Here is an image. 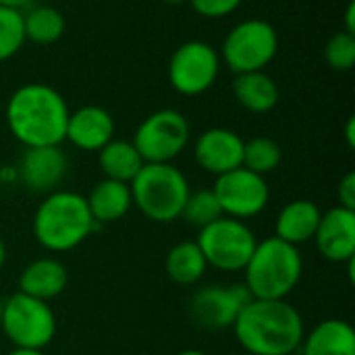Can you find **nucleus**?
<instances>
[{
  "label": "nucleus",
  "mask_w": 355,
  "mask_h": 355,
  "mask_svg": "<svg viewBox=\"0 0 355 355\" xmlns=\"http://www.w3.org/2000/svg\"><path fill=\"white\" fill-rule=\"evenodd\" d=\"M25 46L21 10L0 6V62L10 60Z\"/></svg>",
  "instance_id": "nucleus-27"
},
{
  "label": "nucleus",
  "mask_w": 355,
  "mask_h": 355,
  "mask_svg": "<svg viewBox=\"0 0 355 355\" xmlns=\"http://www.w3.org/2000/svg\"><path fill=\"white\" fill-rule=\"evenodd\" d=\"M25 42H33L40 46H50L64 35L67 21L64 15L50 4H29L21 10Z\"/></svg>",
  "instance_id": "nucleus-24"
},
{
  "label": "nucleus",
  "mask_w": 355,
  "mask_h": 355,
  "mask_svg": "<svg viewBox=\"0 0 355 355\" xmlns=\"http://www.w3.org/2000/svg\"><path fill=\"white\" fill-rule=\"evenodd\" d=\"M133 206L154 223H173L181 218L183 206L189 196L187 177L173 164L146 162L129 183Z\"/></svg>",
  "instance_id": "nucleus-5"
},
{
  "label": "nucleus",
  "mask_w": 355,
  "mask_h": 355,
  "mask_svg": "<svg viewBox=\"0 0 355 355\" xmlns=\"http://www.w3.org/2000/svg\"><path fill=\"white\" fill-rule=\"evenodd\" d=\"M233 96L243 110L254 114H266L277 108L281 100V89L266 71H254L235 75Z\"/></svg>",
  "instance_id": "nucleus-19"
},
{
  "label": "nucleus",
  "mask_w": 355,
  "mask_h": 355,
  "mask_svg": "<svg viewBox=\"0 0 355 355\" xmlns=\"http://www.w3.org/2000/svg\"><path fill=\"white\" fill-rule=\"evenodd\" d=\"M64 139L81 152H100L114 139V119L106 108L96 104L71 110Z\"/></svg>",
  "instance_id": "nucleus-16"
},
{
  "label": "nucleus",
  "mask_w": 355,
  "mask_h": 355,
  "mask_svg": "<svg viewBox=\"0 0 355 355\" xmlns=\"http://www.w3.org/2000/svg\"><path fill=\"white\" fill-rule=\"evenodd\" d=\"M320 216H322V210L316 202L293 200L281 208L277 223H275V237L300 248L302 243H308L314 239Z\"/></svg>",
  "instance_id": "nucleus-17"
},
{
  "label": "nucleus",
  "mask_w": 355,
  "mask_h": 355,
  "mask_svg": "<svg viewBox=\"0 0 355 355\" xmlns=\"http://www.w3.org/2000/svg\"><path fill=\"white\" fill-rule=\"evenodd\" d=\"M29 4H33V0H0V6L15 8V10H25Z\"/></svg>",
  "instance_id": "nucleus-32"
},
{
  "label": "nucleus",
  "mask_w": 355,
  "mask_h": 355,
  "mask_svg": "<svg viewBox=\"0 0 355 355\" xmlns=\"http://www.w3.org/2000/svg\"><path fill=\"white\" fill-rule=\"evenodd\" d=\"M67 283L69 272L60 260L37 258L23 268L19 277V291L29 297L50 302L67 289Z\"/></svg>",
  "instance_id": "nucleus-18"
},
{
  "label": "nucleus",
  "mask_w": 355,
  "mask_h": 355,
  "mask_svg": "<svg viewBox=\"0 0 355 355\" xmlns=\"http://www.w3.org/2000/svg\"><path fill=\"white\" fill-rule=\"evenodd\" d=\"M206 270H208L206 258L196 241H181L173 245L166 254L164 272L173 283L181 287H191L200 283Z\"/></svg>",
  "instance_id": "nucleus-22"
},
{
  "label": "nucleus",
  "mask_w": 355,
  "mask_h": 355,
  "mask_svg": "<svg viewBox=\"0 0 355 355\" xmlns=\"http://www.w3.org/2000/svg\"><path fill=\"white\" fill-rule=\"evenodd\" d=\"M4 262H6V245H4V241L0 237V270L4 268Z\"/></svg>",
  "instance_id": "nucleus-35"
},
{
  "label": "nucleus",
  "mask_w": 355,
  "mask_h": 355,
  "mask_svg": "<svg viewBox=\"0 0 355 355\" xmlns=\"http://www.w3.org/2000/svg\"><path fill=\"white\" fill-rule=\"evenodd\" d=\"M279 31L266 19H245L229 29L223 40L220 62L235 75L266 71L279 54Z\"/></svg>",
  "instance_id": "nucleus-6"
},
{
  "label": "nucleus",
  "mask_w": 355,
  "mask_h": 355,
  "mask_svg": "<svg viewBox=\"0 0 355 355\" xmlns=\"http://www.w3.org/2000/svg\"><path fill=\"white\" fill-rule=\"evenodd\" d=\"M304 275L300 248L266 237L256 243L252 258L243 268V285L252 300H287Z\"/></svg>",
  "instance_id": "nucleus-4"
},
{
  "label": "nucleus",
  "mask_w": 355,
  "mask_h": 355,
  "mask_svg": "<svg viewBox=\"0 0 355 355\" xmlns=\"http://www.w3.org/2000/svg\"><path fill=\"white\" fill-rule=\"evenodd\" d=\"M69 114L71 110L62 94L40 81L17 87L4 108L6 127L23 148L60 146Z\"/></svg>",
  "instance_id": "nucleus-1"
},
{
  "label": "nucleus",
  "mask_w": 355,
  "mask_h": 355,
  "mask_svg": "<svg viewBox=\"0 0 355 355\" xmlns=\"http://www.w3.org/2000/svg\"><path fill=\"white\" fill-rule=\"evenodd\" d=\"M220 64V54L212 44L189 40L171 54L168 81L181 96H202L216 83Z\"/></svg>",
  "instance_id": "nucleus-10"
},
{
  "label": "nucleus",
  "mask_w": 355,
  "mask_h": 355,
  "mask_svg": "<svg viewBox=\"0 0 355 355\" xmlns=\"http://www.w3.org/2000/svg\"><path fill=\"white\" fill-rule=\"evenodd\" d=\"M191 125L187 116L175 108H160L148 114L133 135V146L137 148L144 162L162 164L173 162L189 146Z\"/></svg>",
  "instance_id": "nucleus-9"
},
{
  "label": "nucleus",
  "mask_w": 355,
  "mask_h": 355,
  "mask_svg": "<svg viewBox=\"0 0 355 355\" xmlns=\"http://www.w3.org/2000/svg\"><path fill=\"white\" fill-rule=\"evenodd\" d=\"M281 160H283V150H281L279 141H275L272 137L258 135V137L243 141L241 166H245L248 171L266 177L268 173L279 168Z\"/></svg>",
  "instance_id": "nucleus-25"
},
{
  "label": "nucleus",
  "mask_w": 355,
  "mask_h": 355,
  "mask_svg": "<svg viewBox=\"0 0 355 355\" xmlns=\"http://www.w3.org/2000/svg\"><path fill=\"white\" fill-rule=\"evenodd\" d=\"M243 137L227 127L206 129L193 144L198 166L214 177L239 168L243 162Z\"/></svg>",
  "instance_id": "nucleus-14"
},
{
  "label": "nucleus",
  "mask_w": 355,
  "mask_h": 355,
  "mask_svg": "<svg viewBox=\"0 0 355 355\" xmlns=\"http://www.w3.org/2000/svg\"><path fill=\"white\" fill-rule=\"evenodd\" d=\"M85 196L56 189L48 193L33 214L35 241L54 254L79 248L96 229Z\"/></svg>",
  "instance_id": "nucleus-3"
},
{
  "label": "nucleus",
  "mask_w": 355,
  "mask_h": 355,
  "mask_svg": "<svg viewBox=\"0 0 355 355\" xmlns=\"http://www.w3.org/2000/svg\"><path fill=\"white\" fill-rule=\"evenodd\" d=\"M85 202L96 225L116 223L123 216H127V212L133 208L129 183L114 179H102L100 183H96Z\"/></svg>",
  "instance_id": "nucleus-21"
},
{
  "label": "nucleus",
  "mask_w": 355,
  "mask_h": 355,
  "mask_svg": "<svg viewBox=\"0 0 355 355\" xmlns=\"http://www.w3.org/2000/svg\"><path fill=\"white\" fill-rule=\"evenodd\" d=\"M212 191L223 208V214L237 220H248L262 214L270 202L266 177L256 175L245 166L218 175Z\"/></svg>",
  "instance_id": "nucleus-11"
},
{
  "label": "nucleus",
  "mask_w": 355,
  "mask_h": 355,
  "mask_svg": "<svg viewBox=\"0 0 355 355\" xmlns=\"http://www.w3.org/2000/svg\"><path fill=\"white\" fill-rule=\"evenodd\" d=\"M162 2H166V4H173V6H179V4H185L187 0H162Z\"/></svg>",
  "instance_id": "nucleus-37"
},
{
  "label": "nucleus",
  "mask_w": 355,
  "mask_h": 355,
  "mask_svg": "<svg viewBox=\"0 0 355 355\" xmlns=\"http://www.w3.org/2000/svg\"><path fill=\"white\" fill-rule=\"evenodd\" d=\"M252 295L245 285H208L198 289L189 300L191 318L212 331L233 329L241 310L250 304Z\"/></svg>",
  "instance_id": "nucleus-12"
},
{
  "label": "nucleus",
  "mask_w": 355,
  "mask_h": 355,
  "mask_svg": "<svg viewBox=\"0 0 355 355\" xmlns=\"http://www.w3.org/2000/svg\"><path fill=\"white\" fill-rule=\"evenodd\" d=\"M337 198H339V206L347 208V210H355V173L349 171L337 187Z\"/></svg>",
  "instance_id": "nucleus-30"
},
{
  "label": "nucleus",
  "mask_w": 355,
  "mask_h": 355,
  "mask_svg": "<svg viewBox=\"0 0 355 355\" xmlns=\"http://www.w3.org/2000/svg\"><path fill=\"white\" fill-rule=\"evenodd\" d=\"M343 31H349V33H354L355 35V2L354 0L347 4V10H345V27H343Z\"/></svg>",
  "instance_id": "nucleus-31"
},
{
  "label": "nucleus",
  "mask_w": 355,
  "mask_h": 355,
  "mask_svg": "<svg viewBox=\"0 0 355 355\" xmlns=\"http://www.w3.org/2000/svg\"><path fill=\"white\" fill-rule=\"evenodd\" d=\"M69 171L67 154L60 146L25 148L19 160V177L33 193H52L62 183Z\"/></svg>",
  "instance_id": "nucleus-13"
},
{
  "label": "nucleus",
  "mask_w": 355,
  "mask_h": 355,
  "mask_svg": "<svg viewBox=\"0 0 355 355\" xmlns=\"http://www.w3.org/2000/svg\"><path fill=\"white\" fill-rule=\"evenodd\" d=\"M285 355H302V354H297V352H293V354H285Z\"/></svg>",
  "instance_id": "nucleus-39"
},
{
  "label": "nucleus",
  "mask_w": 355,
  "mask_h": 355,
  "mask_svg": "<svg viewBox=\"0 0 355 355\" xmlns=\"http://www.w3.org/2000/svg\"><path fill=\"white\" fill-rule=\"evenodd\" d=\"M177 355H208L206 352H202V349H185V352H179Z\"/></svg>",
  "instance_id": "nucleus-36"
},
{
  "label": "nucleus",
  "mask_w": 355,
  "mask_h": 355,
  "mask_svg": "<svg viewBox=\"0 0 355 355\" xmlns=\"http://www.w3.org/2000/svg\"><path fill=\"white\" fill-rule=\"evenodd\" d=\"M2 306H4V297L0 295V320H2Z\"/></svg>",
  "instance_id": "nucleus-38"
},
{
  "label": "nucleus",
  "mask_w": 355,
  "mask_h": 355,
  "mask_svg": "<svg viewBox=\"0 0 355 355\" xmlns=\"http://www.w3.org/2000/svg\"><path fill=\"white\" fill-rule=\"evenodd\" d=\"M144 164L146 162L139 156L137 148L133 146V141H127V139H110L98 152V166L104 179L131 183Z\"/></svg>",
  "instance_id": "nucleus-23"
},
{
  "label": "nucleus",
  "mask_w": 355,
  "mask_h": 355,
  "mask_svg": "<svg viewBox=\"0 0 355 355\" xmlns=\"http://www.w3.org/2000/svg\"><path fill=\"white\" fill-rule=\"evenodd\" d=\"M196 243L200 245L208 266L223 272H239L252 258L258 237L243 220L220 216L200 229Z\"/></svg>",
  "instance_id": "nucleus-8"
},
{
  "label": "nucleus",
  "mask_w": 355,
  "mask_h": 355,
  "mask_svg": "<svg viewBox=\"0 0 355 355\" xmlns=\"http://www.w3.org/2000/svg\"><path fill=\"white\" fill-rule=\"evenodd\" d=\"M191 8L206 19H223L233 15L243 0H187Z\"/></svg>",
  "instance_id": "nucleus-29"
},
{
  "label": "nucleus",
  "mask_w": 355,
  "mask_h": 355,
  "mask_svg": "<svg viewBox=\"0 0 355 355\" xmlns=\"http://www.w3.org/2000/svg\"><path fill=\"white\" fill-rule=\"evenodd\" d=\"M302 355H355V331L347 320L318 322L302 341Z\"/></svg>",
  "instance_id": "nucleus-20"
},
{
  "label": "nucleus",
  "mask_w": 355,
  "mask_h": 355,
  "mask_svg": "<svg viewBox=\"0 0 355 355\" xmlns=\"http://www.w3.org/2000/svg\"><path fill=\"white\" fill-rule=\"evenodd\" d=\"M345 139H347V146L355 148V119L349 116L347 119V125H345Z\"/></svg>",
  "instance_id": "nucleus-33"
},
{
  "label": "nucleus",
  "mask_w": 355,
  "mask_h": 355,
  "mask_svg": "<svg viewBox=\"0 0 355 355\" xmlns=\"http://www.w3.org/2000/svg\"><path fill=\"white\" fill-rule=\"evenodd\" d=\"M320 256L335 264H345L355 258V210L335 206L322 212L314 233Z\"/></svg>",
  "instance_id": "nucleus-15"
},
{
  "label": "nucleus",
  "mask_w": 355,
  "mask_h": 355,
  "mask_svg": "<svg viewBox=\"0 0 355 355\" xmlns=\"http://www.w3.org/2000/svg\"><path fill=\"white\" fill-rule=\"evenodd\" d=\"M239 345L252 355H285L300 349L306 324L287 300H250L233 324Z\"/></svg>",
  "instance_id": "nucleus-2"
},
{
  "label": "nucleus",
  "mask_w": 355,
  "mask_h": 355,
  "mask_svg": "<svg viewBox=\"0 0 355 355\" xmlns=\"http://www.w3.org/2000/svg\"><path fill=\"white\" fill-rule=\"evenodd\" d=\"M223 214V208L212 191L210 189H196V191H189L187 196V202L183 206V212H181V218L187 220L191 227L196 229H204L208 227L210 223L218 220Z\"/></svg>",
  "instance_id": "nucleus-26"
},
{
  "label": "nucleus",
  "mask_w": 355,
  "mask_h": 355,
  "mask_svg": "<svg viewBox=\"0 0 355 355\" xmlns=\"http://www.w3.org/2000/svg\"><path fill=\"white\" fill-rule=\"evenodd\" d=\"M0 331L19 349L44 352L56 335V314L48 302L17 291L4 300Z\"/></svg>",
  "instance_id": "nucleus-7"
},
{
  "label": "nucleus",
  "mask_w": 355,
  "mask_h": 355,
  "mask_svg": "<svg viewBox=\"0 0 355 355\" xmlns=\"http://www.w3.org/2000/svg\"><path fill=\"white\" fill-rule=\"evenodd\" d=\"M6 355H44V352H37V349H19V347H15L10 354Z\"/></svg>",
  "instance_id": "nucleus-34"
},
{
  "label": "nucleus",
  "mask_w": 355,
  "mask_h": 355,
  "mask_svg": "<svg viewBox=\"0 0 355 355\" xmlns=\"http://www.w3.org/2000/svg\"><path fill=\"white\" fill-rule=\"evenodd\" d=\"M324 58L335 71H352L355 64V35L349 31H337L324 46Z\"/></svg>",
  "instance_id": "nucleus-28"
}]
</instances>
